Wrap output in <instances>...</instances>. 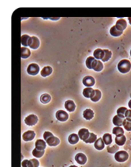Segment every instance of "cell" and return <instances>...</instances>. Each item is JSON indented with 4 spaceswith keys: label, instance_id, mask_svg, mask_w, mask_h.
<instances>
[{
    "label": "cell",
    "instance_id": "cell-4",
    "mask_svg": "<svg viewBox=\"0 0 131 167\" xmlns=\"http://www.w3.org/2000/svg\"><path fill=\"white\" fill-rule=\"evenodd\" d=\"M38 117H37L36 115L35 114H29L24 119V122L26 123V125H29V126H33L35 125L38 123Z\"/></svg>",
    "mask_w": 131,
    "mask_h": 167
},
{
    "label": "cell",
    "instance_id": "cell-11",
    "mask_svg": "<svg viewBox=\"0 0 131 167\" xmlns=\"http://www.w3.org/2000/svg\"><path fill=\"white\" fill-rule=\"evenodd\" d=\"M97 60H96L94 56H89L86 61V65L88 69H94L97 64Z\"/></svg>",
    "mask_w": 131,
    "mask_h": 167
},
{
    "label": "cell",
    "instance_id": "cell-5",
    "mask_svg": "<svg viewBox=\"0 0 131 167\" xmlns=\"http://www.w3.org/2000/svg\"><path fill=\"white\" fill-rule=\"evenodd\" d=\"M27 73L28 74L31 76H35L39 73L40 71V68L37 64L32 63L30 65H29V66L27 67Z\"/></svg>",
    "mask_w": 131,
    "mask_h": 167
},
{
    "label": "cell",
    "instance_id": "cell-44",
    "mask_svg": "<svg viewBox=\"0 0 131 167\" xmlns=\"http://www.w3.org/2000/svg\"><path fill=\"white\" fill-rule=\"evenodd\" d=\"M130 56H131V51H130Z\"/></svg>",
    "mask_w": 131,
    "mask_h": 167
},
{
    "label": "cell",
    "instance_id": "cell-20",
    "mask_svg": "<svg viewBox=\"0 0 131 167\" xmlns=\"http://www.w3.org/2000/svg\"><path fill=\"white\" fill-rule=\"evenodd\" d=\"M94 92V89H93L92 87H86L83 89V94L84 97L87 98H91L93 96Z\"/></svg>",
    "mask_w": 131,
    "mask_h": 167
},
{
    "label": "cell",
    "instance_id": "cell-2",
    "mask_svg": "<svg viewBox=\"0 0 131 167\" xmlns=\"http://www.w3.org/2000/svg\"><path fill=\"white\" fill-rule=\"evenodd\" d=\"M118 70L122 74H127L131 69L130 62L128 60H122L118 64Z\"/></svg>",
    "mask_w": 131,
    "mask_h": 167
},
{
    "label": "cell",
    "instance_id": "cell-15",
    "mask_svg": "<svg viewBox=\"0 0 131 167\" xmlns=\"http://www.w3.org/2000/svg\"><path fill=\"white\" fill-rule=\"evenodd\" d=\"M64 106H65L66 109H67L68 111H69V112H72V111H74V110H75V108H76L75 103H74V101H71V100H69V101H66Z\"/></svg>",
    "mask_w": 131,
    "mask_h": 167
},
{
    "label": "cell",
    "instance_id": "cell-3",
    "mask_svg": "<svg viewBox=\"0 0 131 167\" xmlns=\"http://www.w3.org/2000/svg\"><path fill=\"white\" fill-rule=\"evenodd\" d=\"M115 160L118 162H124L126 160H128V158H129V155L126 151L124 150H121V151H118L117 152L115 153Z\"/></svg>",
    "mask_w": 131,
    "mask_h": 167
},
{
    "label": "cell",
    "instance_id": "cell-14",
    "mask_svg": "<svg viewBox=\"0 0 131 167\" xmlns=\"http://www.w3.org/2000/svg\"><path fill=\"white\" fill-rule=\"evenodd\" d=\"M115 26L118 29L123 32V30H124L127 28V21L124 19H119L116 21V24Z\"/></svg>",
    "mask_w": 131,
    "mask_h": 167
},
{
    "label": "cell",
    "instance_id": "cell-37",
    "mask_svg": "<svg viewBox=\"0 0 131 167\" xmlns=\"http://www.w3.org/2000/svg\"><path fill=\"white\" fill-rule=\"evenodd\" d=\"M126 111H127V109H126L125 107H120L119 109H118L116 113H117V115H119V116L121 117H125L124 115H125Z\"/></svg>",
    "mask_w": 131,
    "mask_h": 167
},
{
    "label": "cell",
    "instance_id": "cell-12",
    "mask_svg": "<svg viewBox=\"0 0 131 167\" xmlns=\"http://www.w3.org/2000/svg\"><path fill=\"white\" fill-rule=\"evenodd\" d=\"M32 42V37L27 34H23L21 37V43L24 46H29Z\"/></svg>",
    "mask_w": 131,
    "mask_h": 167
},
{
    "label": "cell",
    "instance_id": "cell-6",
    "mask_svg": "<svg viewBox=\"0 0 131 167\" xmlns=\"http://www.w3.org/2000/svg\"><path fill=\"white\" fill-rule=\"evenodd\" d=\"M55 117L57 118V120L60 122H65L69 119V114L67 112L63 110H58L55 114Z\"/></svg>",
    "mask_w": 131,
    "mask_h": 167
},
{
    "label": "cell",
    "instance_id": "cell-30",
    "mask_svg": "<svg viewBox=\"0 0 131 167\" xmlns=\"http://www.w3.org/2000/svg\"><path fill=\"white\" fill-rule=\"evenodd\" d=\"M32 153H33V156L39 158H41L43 155V154H44V150H38V149L37 148H35L34 150H33Z\"/></svg>",
    "mask_w": 131,
    "mask_h": 167
},
{
    "label": "cell",
    "instance_id": "cell-16",
    "mask_svg": "<svg viewBox=\"0 0 131 167\" xmlns=\"http://www.w3.org/2000/svg\"><path fill=\"white\" fill-rule=\"evenodd\" d=\"M35 148L41 150H44L46 147H47V142L45 140L43 139H38L35 142Z\"/></svg>",
    "mask_w": 131,
    "mask_h": 167
},
{
    "label": "cell",
    "instance_id": "cell-13",
    "mask_svg": "<svg viewBox=\"0 0 131 167\" xmlns=\"http://www.w3.org/2000/svg\"><path fill=\"white\" fill-rule=\"evenodd\" d=\"M124 117H121L119 115H116L114 118H113V123L114 125L117 127H120L123 125V123H124Z\"/></svg>",
    "mask_w": 131,
    "mask_h": 167
},
{
    "label": "cell",
    "instance_id": "cell-23",
    "mask_svg": "<svg viewBox=\"0 0 131 167\" xmlns=\"http://www.w3.org/2000/svg\"><path fill=\"white\" fill-rule=\"evenodd\" d=\"M123 33L122 31L119 30L116 27V26H114L110 28V34H111L114 37H119V36L122 35Z\"/></svg>",
    "mask_w": 131,
    "mask_h": 167
},
{
    "label": "cell",
    "instance_id": "cell-28",
    "mask_svg": "<svg viewBox=\"0 0 131 167\" xmlns=\"http://www.w3.org/2000/svg\"><path fill=\"white\" fill-rule=\"evenodd\" d=\"M102 139H103V142L105 143V144L107 145H110V144L112 143V137H111V135L109 134V133H105L103 135V137H102Z\"/></svg>",
    "mask_w": 131,
    "mask_h": 167
},
{
    "label": "cell",
    "instance_id": "cell-21",
    "mask_svg": "<svg viewBox=\"0 0 131 167\" xmlns=\"http://www.w3.org/2000/svg\"><path fill=\"white\" fill-rule=\"evenodd\" d=\"M116 144L119 146H123L126 142V137L124 135H119L115 138Z\"/></svg>",
    "mask_w": 131,
    "mask_h": 167
},
{
    "label": "cell",
    "instance_id": "cell-18",
    "mask_svg": "<svg viewBox=\"0 0 131 167\" xmlns=\"http://www.w3.org/2000/svg\"><path fill=\"white\" fill-rule=\"evenodd\" d=\"M94 111H92V109H87L83 111V117L86 119H87V120L92 119L94 117Z\"/></svg>",
    "mask_w": 131,
    "mask_h": 167
},
{
    "label": "cell",
    "instance_id": "cell-8",
    "mask_svg": "<svg viewBox=\"0 0 131 167\" xmlns=\"http://www.w3.org/2000/svg\"><path fill=\"white\" fill-rule=\"evenodd\" d=\"M83 83L85 86H86L87 87H92V86L94 85L95 84V79L94 77L90 76H87L83 79Z\"/></svg>",
    "mask_w": 131,
    "mask_h": 167
},
{
    "label": "cell",
    "instance_id": "cell-9",
    "mask_svg": "<svg viewBox=\"0 0 131 167\" xmlns=\"http://www.w3.org/2000/svg\"><path fill=\"white\" fill-rule=\"evenodd\" d=\"M75 160L78 164L80 165H84L87 162V158L83 153H78L75 155Z\"/></svg>",
    "mask_w": 131,
    "mask_h": 167
},
{
    "label": "cell",
    "instance_id": "cell-34",
    "mask_svg": "<svg viewBox=\"0 0 131 167\" xmlns=\"http://www.w3.org/2000/svg\"><path fill=\"white\" fill-rule=\"evenodd\" d=\"M123 126H124V129L128 131H131V121L128 120V119H125L123 123Z\"/></svg>",
    "mask_w": 131,
    "mask_h": 167
},
{
    "label": "cell",
    "instance_id": "cell-41",
    "mask_svg": "<svg viewBox=\"0 0 131 167\" xmlns=\"http://www.w3.org/2000/svg\"><path fill=\"white\" fill-rule=\"evenodd\" d=\"M128 106H129L130 109H131V100L129 101V103H128Z\"/></svg>",
    "mask_w": 131,
    "mask_h": 167
},
{
    "label": "cell",
    "instance_id": "cell-31",
    "mask_svg": "<svg viewBox=\"0 0 131 167\" xmlns=\"http://www.w3.org/2000/svg\"><path fill=\"white\" fill-rule=\"evenodd\" d=\"M97 136L94 134V133H91L89 135V137H88V138L86 140H85L84 142H86V143H94V142H95L96 141H97Z\"/></svg>",
    "mask_w": 131,
    "mask_h": 167
},
{
    "label": "cell",
    "instance_id": "cell-36",
    "mask_svg": "<svg viewBox=\"0 0 131 167\" xmlns=\"http://www.w3.org/2000/svg\"><path fill=\"white\" fill-rule=\"evenodd\" d=\"M107 150L109 153H115V152H117L118 150H119V145H113L112 147H109L108 146V147L107 148Z\"/></svg>",
    "mask_w": 131,
    "mask_h": 167
},
{
    "label": "cell",
    "instance_id": "cell-38",
    "mask_svg": "<svg viewBox=\"0 0 131 167\" xmlns=\"http://www.w3.org/2000/svg\"><path fill=\"white\" fill-rule=\"evenodd\" d=\"M22 167H34L33 165V163L30 160H24L21 162Z\"/></svg>",
    "mask_w": 131,
    "mask_h": 167
},
{
    "label": "cell",
    "instance_id": "cell-32",
    "mask_svg": "<svg viewBox=\"0 0 131 167\" xmlns=\"http://www.w3.org/2000/svg\"><path fill=\"white\" fill-rule=\"evenodd\" d=\"M40 101L43 103H48L51 101V97L48 94H43L40 97Z\"/></svg>",
    "mask_w": 131,
    "mask_h": 167
},
{
    "label": "cell",
    "instance_id": "cell-29",
    "mask_svg": "<svg viewBox=\"0 0 131 167\" xmlns=\"http://www.w3.org/2000/svg\"><path fill=\"white\" fill-rule=\"evenodd\" d=\"M104 56L103 58H102V62H107L111 58V56H112V53H111V51H109L108 49H104Z\"/></svg>",
    "mask_w": 131,
    "mask_h": 167
},
{
    "label": "cell",
    "instance_id": "cell-19",
    "mask_svg": "<svg viewBox=\"0 0 131 167\" xmlns=\"http://www.w3.org/2000/svg\"><path fill=\"white\" fill-rule=\"evenodd\" d=\"M94 147L97 150H103L104 147H105V143H104L102 138L97 139V141L94 142Z\"/></svg>",
    "mask_w": 131,
    "mask_h": 167
},
{
    "label": "cell",
    "instance_id": "cell-26",
    "mask_svg": "<svg viewBox=\"0 0 131 167\" xmlns=\"http://www.w3.org/2000/svg\"><path fill=\"white\" fill-rule=\"evenodd\" d=\"M101 96H102V93L99 89H94V95L92 97H91V100H92L93 102H97L100 100L101 98Z\"/></svg>",
    "mask_w": 131,
    "mask_h": 167
},
{
    "label": "cell",
    "instance_id": "cell-42",
    "mask_svg": "<svg viewBox=\"0 0 131 167\" xmlns=\"http://www.w3.org/2000/svg\"><path fill=\"white\" fill-rule=\"evenodd\" d=\"M128 21H129L130 24H131V17H129V18H128Z\"/></svg>",
    "mask_w": 131,
    "mask_h": 167
},
{
    "label": "cell",
    "instance_id": "cell-40",
    "mask_svg": "<svg viewBox=\"0 0 131 167\" xmlns=\"http://www.w3.org/2000/svg\"><path fill=\"white\" fill-rule=\"evenodd\" d=\"M30 160H31L32 163H33V166L38 167V166H39V161H38V160H36V159H31Z\"/></svg>",
    "mask_w": 131,
    "mask_h": 167
},
{
    "label": "cell",
    "instance_id": "cell-33",
    "mask_svg": "<svg viewBox=\"0 0 131 167\" xmlns=\"http://www.w3.org/2000/svg\"><path fill=\"white\" fill-rule=\"evenodd\" d=\"M124 130H123V128H121V127H115L113 129V133L114 135H116V137L119 136V135H124Z\"/></svg>",
    "mask_w": 131,
    "mask_h": 167
},
{
    "label": "cell",
    "instance_id": "cell-35",
    "mask_svg": "<svg viewBox=\"0 0 131 167\" xmlns=\"http://www.w3.org/2000/svg\"><path fill=\"white\" fill-rule=\"evenodd\" d=\"M103 68H104V66H103V64H102V62L100 61V60H97V64H96V65H95L94 70L95 71L100 72V71H101L102 69H103Z\"/></svg>",
    "mask_w": 131,
    "mask_h": 167
},
{
    "label": "cell",
    "instance_id": "cell-7",
    "mask_svg": "<svg viewBox=\"0 0 131 167\" xmlns=\"http://www.w3.org/2000/svg\"><path fill=\"white\" fill-rule=\"evenodd\" d=\"M35 133L34 131H27L22 135V139L25 142H29V141H32L35 138Z\"/></svg>",
    "mask_w": 131,
    "mask_h": 167
},
{
    "label": "cell",
    "instance_id": "cell-39",
    "mask_svg": "<svg viewBox=\"0 0 131 167\" xmlns=\"http://www.w3.org/2000/svg\"><path fill=\"white\" fill-rule=\"evenodd\" d=\"M125 118L127 119H128V120H130L131 121V110L130 109H129V110H127V111H126L125 113Z\"/></svg>",
    "mask_w": 131,
    "mask_h": 167
},
{
    "label": "cell",
    "instance_id": "cell-24",
    "mask_svg": "<svg viewBox=\"0 0 131 167\" xmlns=\"http://www.w3.org/2000/svg\"><path fill=\"white\" fill-rule=\"evenodd\" d=\"M52 73V68L50 66L44 67L41 71V75L43 77H47Z\"/></svg>",
    "mask_w": 131,
    "mask_h": 167
},
{
    "label": "cell",
    "instance_id": "cell-27",
    "mask_svg": "<svg viewBox=\"0 0 131 167\" xmlns=\"http://www.w3.org/2000/svg\"><path fill=\"white\" fill-rule=\"evenodd\" d=\"M31 54V52L26 47H21V57L23 59L28 58Z\"/></svg>",
    "mask_w": 131,
    "mask_h": 167
},
{
    "label": "cell",
    "instance_id": "cell-10",
    "mask_svg": "<svg viewBox=\"0 0 131 167\" xmlns=\"http://www.w3.org/2000/svg\"><path fill=\"white\" fill-rule=\"evenodd\" d=\"M90 133H89L88 129H86V128H82V129H80L78 131V136H79L80 139L84 142L85 140H86L88 138Z\"/></svg>",
    "mask_w": 131,
    "mask_h": 167
},
{
    "label": "cell",
    "instance_id": "cell-25",
    "mask_svg": "<svg viewBox=\"0 0 131 167\" xmlns=\"http://www.w3.org/2000/svg\"><path fill=\"white\" fill-rule=\"evenodd\" d=\"M79 138L80 137L78 135L75 134V133H72V134L69 135L68 140H69V142L71 144H77L79 142Z\"/></svg>",
    "mask_w": 131,
    "mask_h": 167
},
{
    "label": "cell",
    "instance_id": "cell-17",
    "mask_svg": "<svg viewBox=\"0 0 131 167\" xmlns=\"http://www.w3.org/2000/svg\"><path fill=\"white\" fill-rule=\"evenodd\" d=\"M40 46V41L38 38L35 36H33L32 37V42L31 44L29 46V48L32 49H37Z\"/></svg>",
    "mask_w": 131,
    "mask_h": 167
},
{
    "label": "cell",
    "instance_id": "cell-22",
    "mask_svg": "<svg viewBox=\"0 0 131 167\" xmlns=\"http://www.w3.org/2000/svg\"><path fill=\"white\" fill-rule=\"evenodd\" d=\"M104 56V51L101 48H97L94 52V57L97 60H102Z\"/></svg>",
    "mask_w": 131,
    "mask_h": 167
},
{
    "label": "cell",
    "instance_id": "cell-1",
    "mask_svg": "<svg viewBox=\"0 0 131 167\" xmlns=\"http://www.w3.org/2000/svg\"><path fill=\"white\" fill-rule=\"evenodd\" d=\"M43 139L46 141L47 144L50 147H55L57 145L59 144L60 143V140L57 137H54L51 132L46 131L43 133Z\"/></svg>",
    "mask_w": 131,
    "mask_h": 167
},
{
    "label": "cell",
    "instance_id": "cell-43",
    "mask_svg": "<svg viewBox=\"0 0 131 167\" xmlns=\"http://www.w3.org/2000/svg\"><path fill=\"white\" fill-rule=\"evenodd\" d=\"M69 167H78L77 166H74V165H72V166H70Z\"/></svg>",
    "mask_w": 131,
    "mask_h": 167
}]
</instances>
